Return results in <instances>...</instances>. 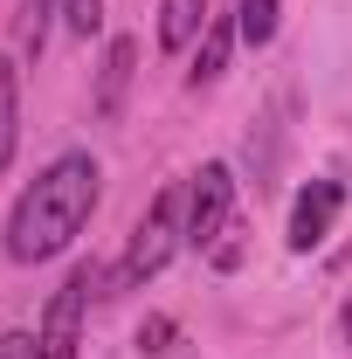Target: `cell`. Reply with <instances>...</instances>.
<instances>
[{
    "instance_id": "obj_1",
    "label": "cell",
    "mask_w": 352,
    "mask_h": 359,
    "mask_svg": "<svg viewBox=\"0 0 352 359\" xmlns=\"http://www.w3.org/2000/svg\"><path fill=\"white\" fill-rule=\"evenodd\" d=\"M97 159L90 152H62L55 166L35 173V187L14 201V215H7V256L14 263H48V256H62L83 222L97 215Z\"/></svg>"
},
{
    "instance_id": "obj_2",
    "label": "cell",
    "mask_w": 352,
    "mask_h": 359,
    "mask_svg": "<svg viewBox=\"0 0 352 359\" xmlns=\"http://www.w3.org/2000/svg\"><path fill=\"white\" fill-rule=\"evenodd\" d=\"M180 242H187V187H166L152 208H145V222L132 228V242H125V263H118V283L138 290L145 276H159L166 256H173Z\"/></svg>"
},
{
    "instance_id": "obj_3",
    "label": "cell",
    "mask_w": 352,
    "mask_h": 359,
    "mask_svg": "<svg viewBox=\"0 0 352 359\" xmlns=\"http://www.w3.org/2000/svg\"><path fill=\"white\" fill-rule=\"evenodd\" d=\"M90 290H97V263H76V269H69V283L48 297V311H42L35 359H76V346H83V304H90Z\"/></svg>"
},
{
    "instance_id": "obj_4",
    "label": "cell",
    "mask_w": 352,
    "mask_h": 359,
    "mask_svg": "<svg viewBox=\"0 0 352 359\" xmlns=\"http://www.w3.org/2000/svg\"><path fill=\"white\" fill-rule=\"evenodd\" d=\"M228 208H235V173L221 159H208L187 187V249H215L228 235Z\"/></svg>"
},
{
    "instance_id": "obj_5",
    "label": "cell",
    "mask_w": 352,
    "mask_h": 359,
    "mask_svg": "<svg viewBox=\"0 0 352 359\" xmlns=\"http://www.w3.org/2000/svg\"><path fill=\"white\" fill-rule=\"evenodd\" d=\"M339 208H346V187H339V180H311L304 194H297V208H290V249L311 256V249L332 235Z\"/></svg>"
},
{
    "instance_id": "obj_6",
    "label": "cell",
    "mask_w": 352,
    "mask_h": 359,
    "mask_svg": "<svg viewBox=\"0 0 352 359\" xmlns=\"http://www.w3.org/2000/svg\"><path fill=\"white\" fill-rule=\"evenodd\" d=\"M132 69H138V42H132V35H118V42L104 48V76H97V118H118Z\"/></svg>"
},
{
    "instance_id": "obj_7",
    "label": "cell",
    "mask_w": 352,
    "mask_h": 359,
    "mask_svg": "<svg viewBox=\"0 0 352 359\" xmlns=\"http://www.w3.org/2000/svg\"><path fill=\"white\" fill-rule=\"evenodd\" d=\"M235 42H242V28H235L228 14H215V21L201 28V48H194V69H187V76H194V90H201V83H215L221 69H228V48H235Z\"/></svg>"
},
{
    "instance_id": "obj_8",
    "label": "cell",
    "mask_w": 352,
    "mask_h": 359,
    "mask_svg": "<svg viewBox=\"0 0 352 359\" xmlns=\"http://www.w3.org/2000/svg\"><path fill=\"white\" fill-rule=\"evenodd\" d=\"M215 14H208V0H159V48H187V42H201V28H208Z\"/></svg>"
},
{
    "instance_id": "obj_9",
    "label": "cell",
    "mask_w": 352,
    "mask_h": 359,
    "mask_svg": "<svg viewBox=\"0 0 352 359\" xmlns=\"http://www.w3.org/2000/svg\"><path fill=\"white\" fill-rule=\"evenodd\" d=\"M14 138H21V83H14V62L0 55V173L14 166Z\"/></svg>"
},
{
    "instance_id": "obj_10",
    "label": "cell",
    "mask_w": 352,
    "mask_h": 359,
    "mask_svg": "<svg viewBox=\"0 0 352 359\" xmlns=\"http://www.w3.org/2000/svg\"><path fill=\"white\" fill-rule=\"evenodd\" d=\"M276 7H283V0H235V28H242V42H249V48H269V42H276Z\"/></svg>"
},
{
    "instance_id": "obj_11",
    "label": "cell",
    "mask_w": 352,
    "mask_h": 359,
    "mask_svg": "<svg viewBox=\"0 0 352 359\" xmlns=\"http://www.w3.org/2000/svg\"><path fill=\"white\" fill-rule=\"evenodd\" d=\"M48 21H55V0H21V48H28V55H42Z\"/></svg>"
},
{
    "instance_id": "obj_12",
    "label": "cell",
    "mask_w": 352,
    "mask_h": 359,
    "mask_svg": "<svg viewBox=\"0 0 352 359\" xmlns=\"http://www.w3.org/2000/svg\"><path fill=\"white\" fill-rule=\"evenodd\" d=\"M62 21H69V35H97L104 28V0H62Z\"/></svg>"
},
{
    "instance_id": "obj_13",
    "label": "cell",
    "mask_w": 352,
    "mask_h": 359,
    "mask_svg": "<svg viewBox=\"0 0 352 359\" xmlns=\"http://www.w3.org/2000/svg\"><path fill=\"white\" fill-rule=\"evenodd\" d=\"M173 339H180V332H173V318H145V325H138V353H152V359H159V353H173Z\"/></svg>"
},
{
    "instance_id": "obj_14",
    "label": "cell",
    "mask_w": 352,
    "mask_h": 359,
    "mask_svg": "<svg viewBox=\"0 0 352 359\" xmlns=\"http://www.w3.org/2000/svg\"><path fill=\"white\" fill-rule=\"evenodd\" d=\"M0 359H35V339L28 332H0Z\"/></svg>"
},
{
    "instance_id": "obj_15",
    "label": "cell",
    "mask_w": 352,
    "mask_h": 359,
    "mask_svg": "<svg viewBox=\"0 0 352 359\" xmlns=\"http://www.w3.org/2000/svg\"><path fill=\"white\" fill-rule=\"evenodd\" d=\"M339 332H346V346H352V304H346V325H339Z\"/></svg>"
}]
</instances>
